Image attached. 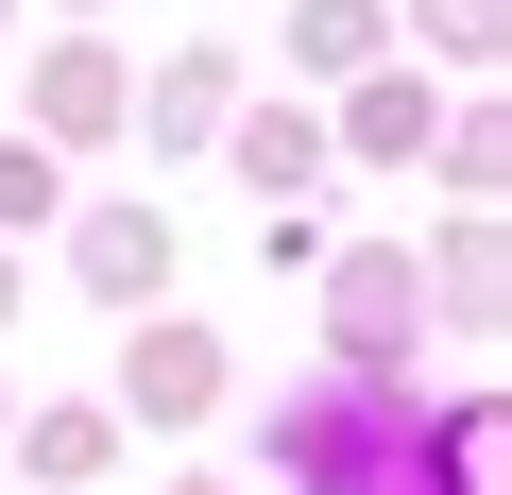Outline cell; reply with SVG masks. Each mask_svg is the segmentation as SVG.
Instances as JSON below:
<instances>
[{
	"mask_svg": "<svg viewBox=\"0 0 512 495\" xmlns=\"http://www.w3.org/2000/svg\"><path fill=\"white\" fill-rule=\"evenodd\" d=\"M0 427H18V410H0Z\"/></svg>",
	"mask_w": 512,
	"mask_h": 495,
	"instance_id": "9a60e30c",
	"label": "cell"
},
{
	"mask_svg": "<svg viewBox=\"0 0 512 495\" xmlns=\"http://www.w3.org/2000/svg\"><path fill=\"white\" fill-rule=\"evenodd\" d=\"M291 69H376V0H291Z\"/></svg>",
	"mask_w": 512,
	"mask_h": 495,
	"instance_id": "ba28073f",
	"label": "cell"
},
{
	"mask_svg": "<svg viewBox=\"0 0 512 495\" xmlns=\"http://www.w3.org/2000/svg\"><path fill=\"white\" fill-rule=\"evenodd\" d=\"M69 274H86L103 308H154V274H171V205H86V222H69Z\"/></svg>",
	"mask_w": 512,
	"mask_h": 495,
	"instance_id": "277c9868",
	"label": "cell"
},
{
	"mask_svg": "<svg viewBox=\"0 0 512 495\" xmlns=\"http://www.w3.org/2000/svg\"><path fill=\"white\" fill-rule=\"evenodd\" d=\"M120 103H137V86H120V52H103V35H52V52H35V154L120 137Z\"/></svg>",
	"mask_w": 512,
	"mask_h": 495,
	"instance_id": "3957f363",
	"label": "cell"
},
{
	"mask_svg": "<svg viewBox=\"0 0 512 495\" xmlns=\"http://www.w3.org/2000/svg\"><path fill=\"white\" fill-rule=\"evenodd\" d=\"M69 205V154H35V137H0V257H18V239Z\"/></svg>",
	"mask_w": 512,
	"mask_h": 495,
	"instance_id": "9c48e42d",
	"label": "cell"
},
{
	"mask_svg": "<svg viewBox=\"0 0 512 495\" xmlns=\"http://www.w3.org/2000/svg\"><path fill=\"white\" fill-rule=\"evenodd\" d=\"M359 154H427V86L410 69H359V120H342Z\"/></svg>",
	"mask_w": 512,
	"mask_h": 495,
	"instance_id": "30bf717a",
	"label": "cell"
},
{
	"mask_svg": "<svg viewBox=\"0 0 512 495\" xmlns=\"http://www.w3.org/2000/svg\"><path fill=\"white\" fill-rule=\"evenodd\" d=\"M0 308H18V257H0Z\"/></svg>",
	"mask_w": 512,
	"mask_h": 495,
	"instance_id": "7c38bea8",
	"label": "cell"
},
{
	"mask_svg": "<svg viewBox=\"0 0 512 495\" xmlns=\"http://www.w3.org/2000/svg\"><path fill=\"white\" fill-rule=\"evenodd\" d=\"M222 137H239V171L274 188V205H308V188H325V120H308V103H256V120H222Z\"/></svg>",
	"mask_w": 512,
	"mask_h": 495,
	"instance_id": "8992f818",
	"label": "cell"
},
{
	"mask_svg": "<svg viewBox=\"0 0 512 495\" xmlns=\"http://www.w3.org/2000/svg\"><path fill=\"white\" fill-rule=\"evenodd\" d=\"M188 495H222V478H188Z\"/></svg>",
	"mask_w": 512,
	"mask_h": 495,
	"instance_id": "4fadbf2b",
	"label": "cell"
},
{
	"mask_svg": "<svg viewBox=\"0 0 512 495\" xmlns=\"http://www.w3.org/2000/svg\"><path fill=\"white\" fill-rule=\"evenodd\" d=\"M18 461H35L52 495H86V478L120 461V410H35V427H18Z\"/></svg>",
	"mask_w": 512,
	"mask_h": 495,
	"instance_id": "52a82bcc",
	"label": "cell"
},
{
	"mask_svg": "<svg viewBox=\"0 0 512 495\" xmlns=\"http://www.w3.org/2000/svg\"><path fill=\"white\" fill-rule=\"evenodd\" d=\"M0 18H18V0H0Z\"/></svg>",
	"mask_w": 512,
	"mask_h": 495,
	"instance_id": "5bb4252c",
	"label": "cell"
},
{
	"mask_svg": "<svg viewBox=\"0 0 512 495\" xmlns=\"http://www.w3.org/2000/svg\"><path fill=\"white\" fill-rule=\"evenodd\" d=\"M222 410V342L205 325H137L120 342V427H205Z\"/></svg>",
	"mask_w": 512,
	"mask_h": 495,
	"instance_id": "7a4b0ae2",
	"label": "cell"
},
{
	"mask_svg": "<svg viewBox=\"0 0 512 495\" xmlns=\"http://www.w3.org/2000/svg\"><path fill=\"white\" fill-rule=\"evenodd\" d=\"M222 120H239V52H171V69H154V103H137V137H154V154H205Z\"/></svg>",
	"mask_w": 512,
	"mask_h": 495,
	"instance_id": "5b68a950",
	"label": "cell"
},
{
	"mask_svg": "<svg viewBox=\"0 0 512 495\" xmlns=\"http://www.w3.org/2000/svg\"><path fill=\"white\" fill-rule=\"evenodd\" d=\"M410 325H427V257H393V239L325 257V342H342V376H410Z\"/></svg>",
	"mask_w": 512,
	"mask_h": 495,
	"instance_id": "6da1fadb",
	"label": "cell"
},
{
	"mask_svg": "<svg viewBox=\"0 0 512 495\" xmlns=\"http://www.w3.org/2000/svg\"><path fill=\"white\" fill-rule=\"evenodd\" d=\"M410 18H427V35H444V52H461V69H478V52H495V0H410Z\"/></svg>",
	"mask_w": 512,
	"mask_h": 495,
	"instance_id": "8fae6325",
	"label": "cell"
}]
</instances>
